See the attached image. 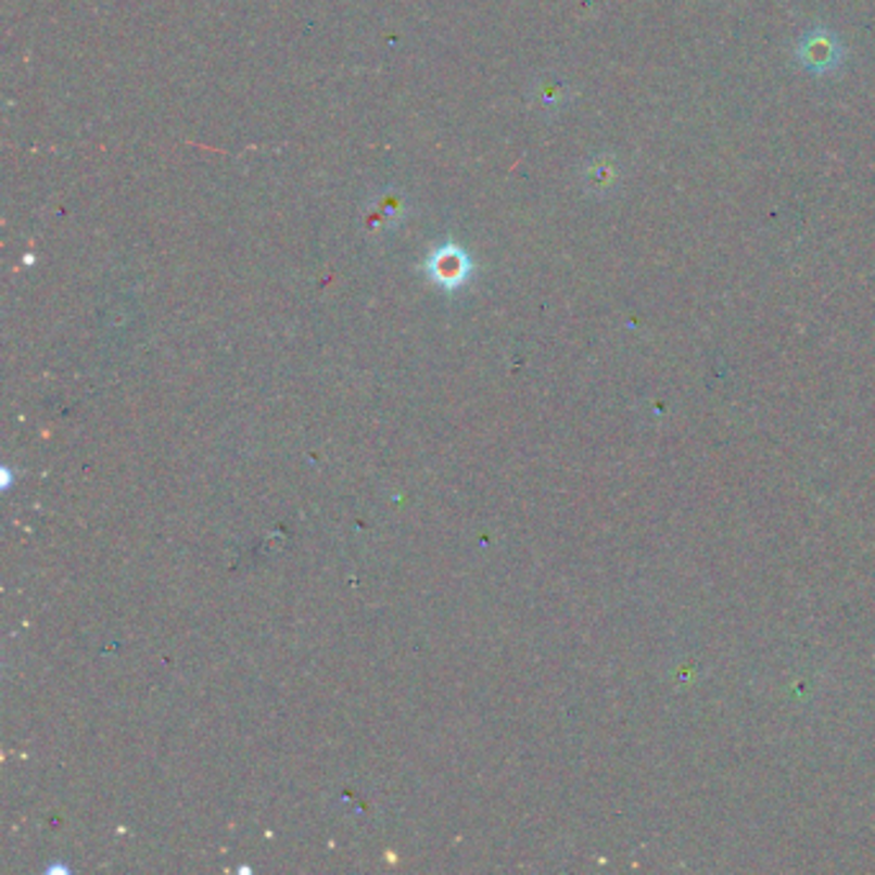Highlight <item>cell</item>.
<instances>
[{
  "mask_svg": "<svg viewBox=\"0 0 875 875\" xmlns=\"http://www.w3.org/2000/svg\"><path fill=\"white\" fill-rule=\"evenodd\" d=\"M588 182H591V188H596V190L611 188L613 182H617V167H613V162L609 157H601L598 162H593V165L588 167Z\"/></svg>",
  "mask_w": 875,
  "mask_h": 875,
  "instance_id": "obj_3",
  "label": "cell"
},
{
  "mask_svg": "<svg viewBox=\"0 0 875 875\" xmlns=\"http://www.w3.org/2000/svg\"><path fill=\"white\" fill-rule=\"evenodd\" d=\"M427 275L444 291H460L462 286H468L472 275L470 254L452 242L436 246L427 257Z\"/></svg>",
  "mask_w": 875,
  "mask_h": 875,
  "instance_id": "obj_2",
  "label": "cell"
},
{
  "mask_svg": "<svg viewBox=\"0 0 875 875\" xmlns=\"http://www.w3.org/2000/svg\"><path fill=\"white\" fill-rule=\"evenodd\" d=\"M796 62L811 75H829L842 65L845 45L827 26H814L799 39L794 49Z\"/></svg>",
  "mask_w": 875,
  "mask_h": 875,
  "instance_id": "obj_1",
  "label": "cell"
}]
</instances>
